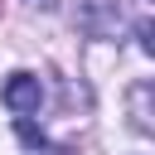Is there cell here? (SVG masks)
Segmentation results:
<instances>
[{"mask_svg":"<svg viewBox=\"0 0 155 155\" xmlns=\"http://www.w3.org/2000/svg\"><path fill=\"white\" fill-rule=\"evenodd\" d=\"M15 131H19V140H24L29 150H48V136H44V131H39L29 116H15Z\"/></svg>","mask_w":155,"mask_h":155,"instance_id":"277c9868","label":"cell"},{"mask_svg":"<svg viewBox=\"0 0 155 155\" xmlns=\"http://www.w3.org/2000/svg\"><path fill=\"white\" fill-rule=\"evenodd\" d=\"M0 102H5L15 116H34V111H39V102H44V87H39V78H34V73H10V78H5V87H0Z\"/></svg>","mask_w":155,"mask_h":155,"instance_id":"6da1fadb","label":"cell"},{"mask_svg":"<svg viewBox=\"0 0 155 155\" xmlns=\"http://www.w3.org/2000/svg\"><path fill=\"white\" fill-rule=\"evenodd\" d=\"M131 121H136L140 136L155 131V121H150V82H136V87H131Z\"/></svg>","mask_w":155,"mask_h":155,"instance_id":"3957f363","label":"cell"},{"mask_svg":"<svg viewBox=\"0 0 155 155\" xmlns=\"http://www.w3.org/2000/svg\"><path fill=\"white\" fill-rule=\"evenodd\" d=\"M136 39H140V53H155V24H150L145 15L136 19Z\"/></svg>","mask_w":155,"mask_h":155,"instance_id":"5b68a950","label":"cell"},{"mask_svg":"<svg viewBox=\"0 0 155 155\" xmlns=\"http://www.w3.org/2000/svg\"><path fill=\"white\" fill-rule=\"evenodd\" d=\"M78 24H82V34H92V39L116 34V24H121V0H82Z\"/></svg>","mask_w":155,"mask_h":155,"instance_id":"7a4b0ae2","label":"cell"},{"mask_svg":"<svg viewBox=\"0 0 155 155\" xmlns=\"http://www.w3.org/2000/svg\"><path fill=\"white\" fill-rule=\"evenodd\" d=\"M29 5H39V10H53V5H58V0H29Z\"/></svg>","mask_w":155,"mask_h":155,"instance_id":"8992f818","label":"cell"}]
</instances>
